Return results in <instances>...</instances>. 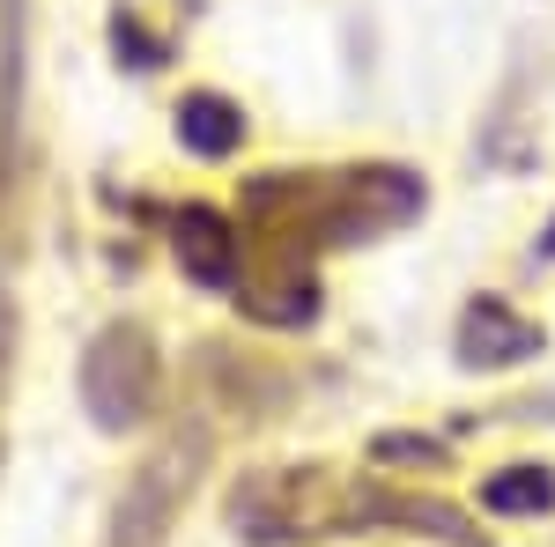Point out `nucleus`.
I'll use <instances>...</instances> for the list:
<instances>
[{
  "label": "nucleus",
  "instance_id": "nucleus-1",
  "mask_svg": "<svg viewBox=\"0 0 555 547\" xmlns=\"http://www.w3.org/2000/svg\"><path fill=\"white\" fill-rule=\"evenodd\" d=\"M222 119H230V112H222V104H215V96H201V104H193V112H185V141H193V148H230V127H222Z\"/></svg>",
  "mask_w": 555,
  "mask_h": 547
}]
</instances>
